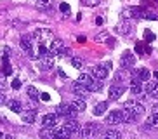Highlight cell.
Instances as JSON below:
<instances>
[{"label": "cell", "mask_w": 158, "mask_h": 139, "mask_svg": "<svg viewBox=\"0 0 158 139\" xmlns=\"http://www.w3.org/2000/svg\"><path fill=\"white\" fill-rule=\"evenodd\" d=\"M78 83H82L84 87L89 89V92H98V91H101L102 89V83L99 82V80H96L90 73H82L78 77V80H77Z\"/></svg>", "instance_id": "obj_1"}, {"label": "cell", "mask_w": 158, "mask_h": 139, "mask_svg": "<svg viewBox=\"0 0 158 139\" xmlns=\"http://www.w3.org/2000/svg\"><path fill=\"white\" fill-rule=\"evenodd\" d=\"M123 110H129L132 111V113H135V115H143L144 111V104L139 101V99H129V101H125V104H123Z\"/></svg>", "instance_id": "obj_2"}, {"label": "cell", "mask_w": 158, "mask_h": 139, "mask_svg": "<svg viewBox=\"0 0 158 139\" xmlns=\"http://www.w3.org/2000/svg\"><path fill=\"white\" fill-rule=\"evenodd\" d=\"M104 122H106L108 125L123 124V113H122V110H113V111H110V113L106 115V118H104Z\"/></svg>", "instance_id": "obj_3"}, {"label": "cell", "mask_w": 158, "mask_h": 139, "mask_svg": "<svg viewBox=\"0 0 158 139\" xmlns=\"http://www.w3.org/2000/svg\"><path fill=\"white\" fill-rule=\"evenodd\" d=\"M98 132H99L98 124H87V125H84V129L80 130V136H82V139H92Z\"/></svg>", "instance_id": "obj_4"}, {"label": "cell", "mask_w": 158, "mask_h": 139, "mask_svg": "<svg viewBox=\"0 0 158 139\" xmlns=\"http://www.w3.org/2000/svg\"><path fill=\"white\" fill-rule=\"evenodd\" d=\"M35 38H37L40 44H45V42L49 40H54V33L51 32V30H47V28H38L37 32H35Z\"/></svg>", "instance_id": "obj_5"}, {"label": "cell", "mask_w": 158, "mask_h": 139, "mask_svg": "<svg viewBox=\"0 0 158 139\" xmlns=\"http://www.w3.org/2000/svg\"><path fill=\"white\" fill-rule=\"evenodd\" d=\"M135 65V56L132 54V52H123L122 54V57H120V68H123V70H130L132 66Z\"/></svg>", "instance_id": "obj_6"}, {"label": "cell", "mask_w": 158, "mask_h": 139, "mask_svg": "<svg viewBox=\"0 0 158 139\" xmlns=\"http://www.w3.org/2000/svg\"><path fill=\"white\" fill-rule=\"evenodd\" d=\"M19 45H21V49H23V51L26 52L31 59H33V57H37L35 52H33V42H31V37H30V35H24V37L21 38V42H19Z\"/></svg>", "instance_id": "obj_7"}, {"label": "cell", "mask_w": 158, "mask_h": 139, "mask_svg": "<svg viewBox=\"0 0 158 139\" xmlns=\"http://www.w3.org/2000/svg\"><path fill=\"white\" fill-rule=\"evenodd\" d=\"M75 113H77V110L73 108V104L61 103L59 106H57V115H63L66 118H75Z\"/></svg>", "instance_id": "obj_8"}, {"label": "cell", "mask_w": 158, "mask_h": 139, "mask_svg": "<svg viewBox=\"0 0 158 139\" xmlns=\"http://www.w3.org/2000/svg\"><path fill=\"white\" fill-rule=\"evenodd\" d=\"M90 75H92L96 80L102 82V80L108 77V70H106V66H94V68H90Z\"/></svg>", "instance_id": "obj_9"}, {"label": "cell", "mask_w": 158, "mask_h": 139, "mask_svg": "<svg viewBox=\"0 0 158 139\" xmlns=\"http://www.w3.org/2000/svg\"><path fill=\"white\" fill-rule=\"evenodd\" d=\"M132 77L134 78H139L143 83L149 82V77H151V71L146 68H139V70H132Z\"/></svg>", "instance_id": "obj_10"}, {"label": "cell", "mask_w": 158, "mask_h": 139, "mask_svg": "<svg viewBox=\"0 0 158 139\" xmlns=\"http://www.w3.org/2000/svg\"><path fill=\"white\" fill-rule=\"evenodd\" d=\"M123 92H125V87H123V85H120V83H118V85H111V87H110V99H111V101H116V99H120L122 96H123Z\"/></svg>", "instance_id": "obj_11"}, {"label": "cell", "mask_w": 158, "mask_h": 139, "mask_svg": "<svg viewBox=\"0 0 158 139\" xmlns=\"http://www.w3.org/2000/svg\"><path fill=\"white\" fill-rule=\"evenodd\" d=\"M38 70H42V71H49V70L54 68V59H52V56H45L42 59L38 61Z\"/></svg>", "instance_id": "obj_12"}, {"label": "cell", "mask_w": 158, "mask_h": 139, "mask_svg": "<svg viewBox=\"0 0 158 139\" xmlns=\"http://www.w3.org/2000/svg\"><path fill=\"white\" fill-rule=\"evenodd\" d=\"M144 92L149 97H158V82H146L144 83Z\"/></svg>", "instance_id": "obj_13"}, {"label": "cell", "mask_w": 158, "mask_h": 139, "mask_svg": "<svg viewBox=\"0 0 158 139\" xmlns=\"http://www.w3.org/2000/svg\"><path fill=\"white\" fill-rule=\"evenodd\" d=\"M123 16L125 18H144L146 14H144V11L141 7H129V9L123 11Z\"/></svg>", "instance_id": "obj_14"}, {"label": "cell", "mask_w": 158, "mask_h": 139, "mask_svg": "<svg viewBox=\"0 0 158 139\" xmlns=\"http://www.w3.org/2000/svg\"><path fill=\"white\" fill-rule=\"evenodd\" d=\"M130 83H132V85H130V92H132V94L139 96V94L144 92V85H143V82H141L139 78H134V77H132Z\"/></svg>", "instance_id": "obj_15"}, {"label": "cell", "mask_w": 158, "mask_h": 139, "mask_svg": "<svg viewBox=\"0 0 158 139\" xmlns=\"http://www.w3.org/2000/svg\"><path fill=\"white\" fill-rule=\"evenodd\" d=\"M115 32L118 33V35H129V33H132V24H130L129 21H122V23L116 24Z\"/></svg>", "instance_id": "obj_16"}, {"label": "cell", "mask_w": 158, "mask_h": 139, "mask_svg": "<svg viewBox=\"0 0 158 139\" xmlns=\"http://www.w3.org/2000/svg\"><path fill=\"white\" fill-rule=\"evenodd\" d=\"M64 127L66 129H68V132H70V134H78L80 130V125H78V122L75 120V118H68V120H66V124H64Z\"/></svg>", "instance_id": "obj_17"}, {"label": "cell", "mask_w": 158, "mask_h": 139, "mask_svg": "<svg viewBox=\"0 0 158 139\" xmlns=\"http://www.w3.org/2000/svg\"><path fill=\"white\" fill-rule=\"evenodd\" d=\"M42 124H44V127H56L57 125V115L56 113H49V115H45L42 118Z\"/></svg>", "instance_id": "obj_18"}, {"label": "cell", "mask_w": 158, "mask_h": 139, "mask_svg": "<svg viewBox=\"0 0 158 139\" xmlns=\"http://www.w3.org/2000/svg\"><path fill=\"white\" fill-rule=\"evenodd\" d=\"M122 113H123V124H135L139 120V115H135L129 110H122Z\"/></svg>", "instance_id": "obj_19"}, {"label": "cell", "mask_w": 158, "mask_h": 139, "mask_svg": "<svg viewBox=\"0 0 158 139\" xmlns=\"http://www.w3.org/2000/svg\"><path fill=\"white\" fill-rule=\"evenodd\" d=\"M21 118H23L24 124H33V122L37 120V113L33 110H24L23 113H21Z\"/></svg>", "instance_id": "obj_20"}, {"label": "cell", "mask_w": 158, "mask_h": 139, "mask_svg": "<svg viewBox=\"0 0 158 139\" xmlns=\"http://www.w3.org/2000/svg\"><path fill=\"white\" fill-rule=\"evenodd\" d=\"M7 108L14 113H23V104L18 101V99H9L7 101Z\"/></svg>", "instance_id": "obj_21"}, {"label": "cell", "mask_w": 158, "mask_h": 139, "mask_svg": "<svg viewBox=\"0 0 158 139\" xmlns=\"http://www.w3.org/2000/svg\"><path fill=\"white\" fill-rule=\"evenodd\" d=\"M40 139H56V130H54V127H44L40 130Z\"/></svg>", "instance_id": "obj_22"}, {"label": "cell", "mask_w": 158, "mask_h": 139, "mask_svg": "<svg viewBox=\"0 0 158 139\" xmlns=\"http://www.w3.org/2000/svg\"><path fill=\"white\" fill-rule=\"evenodd\" d=\"M64 49V45H63V42L57 40V38H54V40L51 42V47H49V51H51V54H59L61 51Z\"/></svg>", "instance_id": "obj_23"}, {"label": "cell", "mask_w": 158, "mask_h": 139, "mask_svg": "<svg viewBox=\"0 0 158 139\" xmlns=\"http://www.w3.org/2000/svg\"><path fill=\"white\" fill-rule=\"evenodd\" d=\"M106 110H108V101H101V103H98V104L94 106L92 113L96 116H101V115H104V111Z\"/></svg>", "instance_id": "obj_24"}, {"label": "cell", "mask_w": 158, "mask_h": 139, "mask_svg": "<svg viewBox=\"0 0 158 139\" xmlns=\"http://www.w3.org/2000/svg\"><path fill=\"white\" fill-rule=\"evenodd\" d=\"M73 92H75V94H78V97L85 99V96L89 94V89H87V87H84L82 83H78V82H77V83L73 85Z\"/></svg>", "instance_id": "obj_25"}, {"label": "cell", "mask_w": 158, "mask_h": 139, "mask_svg": "<svg viewBox=\"0 0 158 139\" xmlns=\"http://www.w3.org/2000/svg\"><path fill=\"white\" fill-rule=\"evenodd\" d=\"M71 104H73V108H75L77 111H85V108H87V104H85V99H82V97H77V99H75Z\"/></svg>", "instance_id": "obj_26"}, {"label": "cell", "mask_w": 158, "mask_h": 139, "mask_svg": "<svg viewBox=\"0 0 158 139\" xmlns=\"http://www.w3.org/2000/svg\"><path fill=\"white\" fill-rule=\"evenodd\" d=\"M102 139H122V134L118 132V130H115V129H110V130L104 132Z\"/></svg>", "instance_id": "obj_27"}, {"label": "cell", "mask_w": 158, "mask_h": 139, "mask_svg": "<svg viewBox=\"0 0 158 139\" xmlns=\"http://www.w3.org/2000/svg\"><path fill=\"white\" fill-rule=\"evenodd\" d=\"M146 125H149V129H158V115H151L148 116V120H146Z\"/></svg>", "instance_id": "obj_28"}, {"label": "cell", "mask_w": 158, "mask_h": 139, "mask_svg": "<svg viewBox=\"0 0 158 139\" xmlns=\"http://www.w3.org/2000/svg\"><path fill=\"white\" fill-rule=\"evenodd\" d=\"M2 73H4L5 77H9V75H12V68H10L9 61H7V56H4V66H2Z\"/></svg>", "instance_id": "obj_29"}, {"label": "cell", "mask_w": 158, "mask_h": 139, "mask_svg": "<svg viewBox=\"0 0 158 139\" xmlns=\"http://www.w3.org/2000/svg\"><path fill=\"white\" fill-rule=\"evenodd\" d=\"M26 92H28V97L30 99H31V101H37L38 97H40V94H38V91L35 87H33V85H30L28 87V91H26Z\"/></svg>", "instance_id": "obj_30"}, {"label": "cell", "mask_w": 158, "mask_h": 139, "mask_svg": "<svg viewBox=\"0 0 158 139\" xmlns=\"http://www.w3.org/2000/svg\"><path fill=\"white\" fill-rule=\"evenodd\" d=\"M71 66H73L75 70H82V66H84V61L80 59V57H71Z\"/></svg>", "instance_id": "obj_31"}, {"label": "cell", "mask_w": 158, "mask_h": 139, "mask_svg": "<svg viewBox=\"0 0 158 139\" xmlns=\"http://www.w3.org/2000/svg\"><path fill=\"white\" fill-rule=\"evenodd\" d=\"M38 54L42 56V57H45V56H51V51L45 47V44H40V47H38Z\"/></svg>", "instance_id": "obj_32"}, {"label": "cell", "mask_w": 158, "mask_h": 139, "mask_svg": "<svg viewBox=\"0 0 158 139\" xmlns=\"http://www.w3.org/2000/svg\"><path fill=\"white\" fill-rule=\"evenodd\" d=\"M82 4L87 5V7H96V5L101 4V0H82Z\"/></svg>", "instance_id": "obj_33"}, {"label": "cell", "mask_w": 158, "mask_h": 139, "mask_svg": "<svg viewBox=\"0 0 158 139\" xmlns=\"http://www.w3.org/2000/svg\"><path fill=\"white\" fill-rule=\"evenodd\" d=\"M144 51L149 54V52H151V49H149V47H143L141 44H137V45H135V52H137V54H143Z\"/></svg>", "instance_id": "obj_34"}, {"label": "cell", "mask_w": 158, "mask_h": 139, "mask_svg": "<svg viewBox=\"0 0 158 139\" xmlns=\"http://www.w3.org/2000/svg\"><path fill=\"white\" fill-rule=\"evenodd\" d=\"M21 85H23V83H21V80H19V78H14V80H12V83H10V87L14 89V91L21 89Z\"/></svg>", "instance_id": "obj_35"}, {"label": "cell", "mask_w": 158, "mask_h": 139, "mask_svg": "<svg viewBox=\"0 0 158 139\" xmlns=\"http://www.w3.org/2000/svg\"><path fill=\"white\" fill-rule=\"evenodd\" d=\"M144 37H146V42H153L155 40V35L149 30H144Z\"/></svg>", "instance_id": "obj_36"}, {"label": "cell", "mask_w": 158, "mask_h": 139, "mask_svg": "<svg viewBox=\"0 0 158 139\" xmlns=\"http://www.w3.org/2000/svg\"><path fill=\"white\" fill-rule=\"evenodd\" d=\"M59 9H61V12H70V5L63 2V4L59 5Z\"/></svg>", "instance_id": "obj_37"}, {"label": "cell", "mask_w": 158, "mask_h": 139, "mask_svg": "<svg viewBox=\"0 0 158 139\" xmlns=\"http://www.w3.org/2000/svg\"><path fill=\"white\" fill-rule=\"evenodd\" d=\"M4 89H7V80L4 77H0V91H4Z\"/></svg>", "instance_id": "obj_38"}, {"label": "cell", "mask_w": 158, "mask_h": 139, "mask_svg": "<svg viewBox=\"0 0 158 139\" xmlns=\"http://www.w3.org/2000/svg\"><path fill=\"white\" fill-rule=\"evenodd\" d=\"M144 18H146V19H151V21H156L158 16H156V14H153V12H149V14H146Z\"/></svg>", "instance_id": "obj_39"}, {"label": "cell", "mask_w": 158, "mask_h": 139, "mask_svg": "<svg viewBox=\"0 0 158 139\" xmlns=\"http://www.w3.org/2000/svg\"><path fill=\"white\" fill-rule=\"evenodd\" d=\"M151 113H153V115H158V103H155L153 106H151Z\"/></svg>", "instance_id": "obj_40"}, {"label": "cell", "mask_w": 158, "mask_h": 139, "mask_svg": "<svg viewBox=\"0 0 158 139\" xmlns=\"http://www.w3.org/2000/svg\"><path fill=\"white\" fill-rule=\"evenodd\" d=\"M102 38H108V35H106V33H99L98 37H96V40H98V42H101Z\"/></svg>", "instance_id": "obj_41"}, {"label": "cell", "mask_w": 158, "mask_h": 139, "mask_svg": "<svg viewBox=\"0 0 158 139\" xmlns=\"http://www.w3.org/2000/svg\"><path fill=\"white\" fill-rule=\"evenodd\" d=\"M40 99H42V101H49V99H51V96H49V94H40Z\"/></svg>", "instance_id": "obj_42"}, {"label": "cell", "mask_w": 158, "mask_h": 139, "mask_svg": "<svg viewBox=\"0 0 158 139\" xmlns=\"http://www.w3.org/2000/svg\"><path fill=\"white\" fill-rule=\"evenodd\" d=\"M106 42H108V45H110V47L115 45V40H113V38H106Z\"/></svg>", "instance_id": "obj_43"}, {"label": "cell", "mask_w": 158, "mask_h": 139, "mask_svg": "<svg viewBox=\"0 0 158 139\" xmlns=\"http://www.w3.org/2000/svg\"><path fill=\"white\" fill-rule=\"evenodd\" d=\"M4 103H5V96L0 92V104H4Z\"/></svg>", "instance_id": "obj_44"}, {"label": "cell", "mask_w": 158, "mask_h": 139, "mask_svg": "<svg viewBox=\"0 0 158 139\" xmlns=\"http://www.w3.org/2000/svg\"><path fill=\"white\" fill-rule=\"evenodd\" d=\"M40 4H45V5H51V0H40Z\"/></svg>", "instance_id": "obj_45"}, {"label": "cell", "mask_w": 158, "mask_h": 139, "mask_svg": "<svg viewBox=\"0 0 158 139\" xmlns=\"http://www.w3.org/2000/svg\"><path fill=\"white\" fill-rule=\"evenodd\" d=\"M96 24H99V26H101V24H102V18H98V19H96Z\"/></svg>", "instance_id": "obj_46"}, {"label": "cell", "mask_w": 158, "mask_h": 139, "mask_svg": "<svg viewBox=\"0 0 158 139\" xmlns=\"http://www.w3.org/2000/svg\"><path fill=\"white\" fill-rule=\"evenodd\" d=\"M153 77H155V78H156V80H158V71H155V73H153Z\"/></svg>", "instance_id": "obj_47"}, {"label": "cell", "mask_w": 158, "mask_h": 139, "mask_svg": "<svg viewBox=\"0 0 158 139\" xmlns=\"http://www.w3.org/2000/svg\"><path fill=\"white\" fill-rule=\"evenodd\" d=\"M56 139H70V137H56Z\"/></svg>", "instance_id": "obj_48"}, {"label": "cell", "mask_w": 158, "mask_h": 139, "mask_svg": "<svg viewBox=\"0 0 158 139\" xmlns=\"http://www.w3.org/2000/svg\"><path fill=\"white\" fill-rule=\"evenodd\" d=\"M155 2H156V4H158V0H155Z\"/></svg>", "instance_id": "obj_49"}]
</instances>
